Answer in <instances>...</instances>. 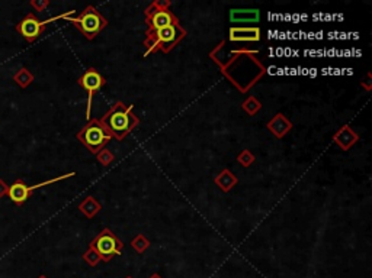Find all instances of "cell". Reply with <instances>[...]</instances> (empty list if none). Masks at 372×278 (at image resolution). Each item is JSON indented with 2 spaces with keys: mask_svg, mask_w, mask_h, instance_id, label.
I'll return each instance as SVG.
<instances>
[{
  "mask_svg": "<svg viewBox=\"0 0 372 278\" xmlns=\"http://www.w3.org/2000/svg\"><path fill=\"white\" fill-rule=\"evenodd\" d=\"M334 142L343 150V151H349V148H352L356 142H358V133L349 126H342L336 133H334Z\"/></svg>",
  "mask_w": 372,
  "mask_h": 278,
  "instance_id": "cell-10",
  "label": "cell"
},
{
  "mask_svg": "<svg viewBox=\"0 0 372 278\" xmlns=\"http://www.w3.org/2000/svg\"><path fill=\"white\" fill-rule=\"evenodd\" d=\"M99 120L105 129L111 133V136L118 141L125 138L140 122L138 117L132 112V106H125L122 101H116Z\"/></svg>",
  "mask_w": 372,
  "mask_h": 278,
  "instance_id": "cell-1",
  "label": "cell"
},
{
  "mask_svg": "<svg viewBox=\"0 0 372 278\" xmlns=\"http://www.w3.org/2000/svg\"><path fill=\"white\" fill-rule=\"evenodd\" d=\"M77 139L89 150L92 154L102 151L106 144L111 142V133L105 129L99 119H93L77 133Z\"/></svg>",
  "mask_w": 372,
  "mask_h": 278,
  "instance_id": "cell-4",
  "label": "cell"
},
{
  "mask_svg": "<svg viewBox=\"0 0 372 278\" xmlns=\"http://www.w3.org/2000/svg\"><path fill=\"white\" fill-rule=\"evenodd\" d=\"M131 245H132V248H134L137 252L142 253V252H145V249L150 246V240L147 239L144 235H137V236L132 239Z\"/></svg>",
  "mask_w": 372,
  "mask_h": 278,
  "instance_id": "cell-18",
  "label": "cell"
},
{
  "mask_svg": "<svg viewBox=\"0 0 372 278\" xmlns=\"http://www.w3.org/2000/svg\"><path fill=\"white\" fill-rule=\"evenodd\" d=\"M260 19L259 9H231L230 21L233 24H257Z\"/></svg>",
  "mask_w": 372,
  "mask_h": 278,
  "instance_id": "cell-11",
  "label": "cell"
},
{
  "mask_svg": "<svg viewBox=\"0 0 372 278\" xmlns=\"http://www.w3.org/2000/svg\"><path fill=\"white\" fill-rule=\"evenodd\" d=\"M73 13H75V11L68 12L67 15H61L57 19H60V18L68 19L88 39L95 38L103 28L108 25V21L93 6H88L77 18H70V15H73Z\"/></svg>",
  "mask_w": 372,
  "mask_h": 278,
  "instance_id": "cell-3",
  "label": "cell"
},
{
  "mask_svg": "<svg viewBox=\"0 0 372 278\" xmlns=\"http://www.w3.org/2000/svg\"><path fill=\"white\" fill-rule=\"evenodd\" d=\"M31 191H29V186H26L22 180H18L15 181L12 186H9V191H8V196L11 197L15 204L21 206L31 197Z\"/></svg>",
  "mask_w": 372,
  "mask_h": 278,
  "instance_id": "cell-13",
  "label": "cell"
},
{
  "mask_svg": "<svg viewBox=\"0 0 372 278\" xmlns=\"http://www.w3.org/2000/svg\"><path fill=\"white\" fill-rule=\"evenodd\" d=\"M13 80H15V83H16L19 87L26 89V87L34 81V74H32L29 70H26V68H21V70L15 74Z\"/></svg>",
  "mask_w": 372,
  "mask_h": 278,
  "instance_id": "cell-16",
  "label": "cell"
},
{
  "mask_svg": "<svg viewBox=\"0 0 372 278\" xmlns=\"http://www.w3.org/2000/svg\"><path fill=\"white\" fill-rule=\"evenodd\" d=\"M231 42H257L260 41V29L256 26H233L230 28Z\"/></svg>",
  "mask_w": 372,
  "mask_h": 278,
  "instance_id": "cell-9",
  "label": "cell"
},
{
  "mask_svg": "<svg viewBox=\"0 0 372 278\" xmlns=\"http://www.w3.org/2000/svg\"><path fill=\"white\" fill-rule=\"evenodd\" d=\"M96 157H98L99 163L102 165H109L112 161H114V154L109 151V150H106V148H103L102 151L98 152Z\"/></svg>",
  "mask_w": 372,
  "mask_h": 278,
  "instance_id": "cell-21",
  "label": "cell"
},
{
  "mask_svg": "<svg viewBox=\"0 0 372 278\" xmlns=\"http://www.w3.org/2000/svg\"><path fill=\"white\" fill-rule=\"evenodd\" d=\"M83 259H85V262L90 266H96L99 262H101V256L98 255V252H96L93 248H89V249L85 252Z\"/></svg>",
  "mask_w": 372,
  "mask_h": 278,
  "instance_id": "cell-19",
  "label": "cell"
},
{
  "mask_svg": "<svg viewBox=\"0 0 372 278\" xmlns=\"http://www.w3.org/2000/svg\"><path fill=\"white\" fill-rule=\"evenodd\" d=\"M186 35V31L180 26V24H173L166 28L157 29V31H147V38L144 41V45L147 47L145 55L154 51H163L169 52L173 50L182 38Z\"/></svg>",
  "mask_w": 372,
  "mask_h": 278,
  "instance_id": "cell-2",
  "label": "cell"
},
{
  "mask_svg": "<svg viewBox=\"0 0 372 278\" xmlns=\"http://www.w3.org/2000/svg\"><path fill=\"white\" fill-rule=\"evenodd\" d=\"M127 278H132V277H127Z\"/></svg>",
  "mask_w": 372,
  "mask_h": 278,
  "instance_id": "cell-26",
  "label": "cell"
},
{
  "mask_svg": "<svg viewBox=\"0 0 372 278\" xmlns=\"http://www.w3.org/2000/svg\"><path fill=\"white\" fill-rule=\"evenodd\" d=\"M50 21H45V22H41L38 21L37 18H35V15H32V13H29V15H26L25 18L16 25V31L26 39V41H34V39H37L42 34V31H44V26L47 25Z\"/></svg>",
  "mask_w": 372,
  "mask_h": 278,
  "instance_id": "cell-8",
  "label": "cell"
},
{
  "mask_svg": "<svg viewBox=\"0 0 372 278\" xmlns=\"http://www.w3.org/2000/svg\"><path fill=\"white\" fill-rule=\"evenodd\" d=\"M79 209H80V212L83 213V215L86 216L88 219H92V217H95V216L98 215L99 212H101V209H102V206H101V203L98 202L95 197H86L83 202L80 203V206H79Z\"/></svg>",
  "mask_w": 372,
  "mask_h": 278,
  "instance_id": "cell-15",
  "label": "cell"
},
{
  "mask_svg": "<svg viewBox=\"0 0 372 278\" xmlns=\"http://www.w3.org/2000/svg\"><path fill=\"white\" fill-rule=\"evenodd\" d=\"M8 191H9V186L6 184L5 180L0 178V199H3L5 196H8Z\"/></svg>",
  "mask_w": 372,
  "mask_h": 278,
  "instance_id": "cell-23",
  "label": "cell"
},
{
  "mask_svg": "<svg viewBox=\"0 0 372 278\" xmlns=\"http://www.w3.org/2000/svg\"><path fill=\"white\" fill-rule=\"evenodd\" d=\"M89 248H93L98 255L101 256V261H111L115 255H121L124 243L118 239L109 229H103L102 232L90 242Z\"/></svg>",
  "mask_w": 372,
  "mask_h": 278,
  "instance_id": "cell-5",
  "label": "cell"
},
{
  "mask_svg": "<svg viewBox=\"0 0 372 278\" xmlns=\"http://www.w3.org/2000/svg\"><path fill=\"white\" fill-rule=\"evenodd\" d=\"M266 127L269 129L276 138H283L292 129V123L282 113H278L275 114L269 122H268Z\"/></svg>",
  "mask_w": 372,
  "mask_h": 278,
  "instance_id": "cell-12",
  "label": "cell"
},
{
  "mask_svg": "<svg viewBox=\"0 0 372 278\" xmlns=\"http://www.w3.org/2000/svg\"><path fill=\"white\" fill-rule=\"evenodd\" d=\"M243 110L246 113L249 114V116H253V114H256L260 109H262V104H260V101L257 100L256 97H253V96H250V97H247L246 100L243 101Z\"/></svg>",
  "mask_w": 372,
  "mask_h": 278,
  "instance_id": "cell-17",
  "label": "cell"
},
{
  "mask_svg": "<svg viewBox=\"0 0 372 278\" xmlns=\"http://www.w3.org/2000/svg\"><path fill=\"white\" fill-rule=\"evenodd\" d=\"M150 278H163V277H162L160 274H157V272H154L153 275H152V277H150Z\"/></svg>",
  "mask_w": 372,
  "mask_h": 278,
  "instance_id": "cell-24",
  "label": "cell"
},
{
  "mask_svg": "<svg viewBox=\"0 0 372 278\" xmlns=\"http://www.w3.org/2000/svg\"><path fill=\"white\" fill-rule=\"evenodd\" d=\"M48 5H50L48 0H32V2H31V6H32L35 11H38V12H44V11L48 8Z\"/></svg>",
  "mask_w": 372,
  "mask_h": 278,
  "instance_id": "cell-22",
  "label": "cell"
},
{
  "mask_svg": "<svg viewBox=\"0 0 372 278\" xmlns=\"http://www.w3.org/2000/svg\"><path fill=\"white\" fill-rule=\"evenodd\" d=\"M237 161L240 163V165H243V167H250V165L255 163V155L249 151V150H244V151L239 154Z\"/></svg>",
  "mask_w": 372,
  "mask_h": 278,
  "instance_id": "cell-20",
  "label": "cell"
},
{
  "mask_svg": "<svg viewBox=\"0 0 372 278\" xmlns=\"http://www.w3.org/2000/svg\"><path fill=\"white\" fill-rule=\"evenodd\" d=\"M38 278H48V277H45V275H39Z\"/></svg>",
  "mask_w": 372,
  "mask_h": 278,
  "instance_id": "cell-25",
  "label": "cell"
},
{
  "mask_svg": "<svg viewBox=\"0 0 372 278\" xmlns=\"http://www.w3.org/2000/svg\"><path fill=\"white\" fill-rule=\"evenodd\" d=\"M169 2L152 3V6L145 11V22L148 26L147 31H157L179 22L178 18L169 11Z\"/></svg>",
  "mask_w": 372,
  "mask_h": 278,
  "instance_id": "cell-6",
  "label": "cell"
},
{
  "mask_svg": "<svg viewBox=\"0 0 372 278\" xmlns=\"http://www.w3.org/2000/svg\"><path fill=\"white\" fill-rule=\"evenodd\" d=\"M79 84L83 87V89L88 91L89 94V100H88V110H86V116L90 117V109H92V99L95 96V93L98 90L102 89V86L105 84V78L101 76L99 71H96L95 68H89L83 76L79 78Z\"/></svg>",
  "mask_w": 372,
  "mask_h": 278,
  "instance_id": "cell-7",
  "label": "cell"
},
{
  "mask_svg": "<svg viewBox=\"0 0 372 278\" xmlns=\"http://www.w3.org/2000/svg\"><path fill=\"white\" fill-rule=\"evenodd\" d=\"M237 183H239L237 177L231 173L230 170H227V168L222 170L218 176L215 177V184H217L222 191H230Z\"/></svg>",
  "mask_w": 372,
  "mask_h": 278,
  "instance_id": "cell-14",
  "label": "cell"
}]
</instances>
